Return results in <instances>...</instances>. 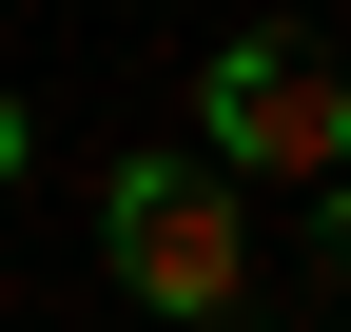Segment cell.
<instances>
[{"label":"cell","mask_w":351,"mask_h":332,"mask_svg":"<svg viewBox=\"0 0 351 332\" xmlns=\"http://www.w3.org/2000/svg\"><path fill=\"white\" fill-rule=\"evenodd\" d=\"M0 195H20V98H0Z\"/></svg>","instance_id":"3"},{"label":"cell","mask_w":351,"mask_h":332,"mask_svg":"<svg viewBox=\"0 0 351 332\" xmlns=\"http://www.w3.org/2000/svg\"><path fill=\"white\" fill-rule=\"evenodd\" d=\"M98 235H117V274H137L156 313H234L254 294V215H234V176H195V156H137V176L98 195Z\"/></svg>","instance_id":"1"},{"label":"cell","mask_w":351,"mask_h":332,"mask_svg":"<svg viewBox=\"0 0 351 332\" xmlns=\"http://www.w3.org/2000/svg\"><path fill=\"white\" fill-rule=\"evenodd\" d=\"M195 117H215V156H195V176H293V195H332V156H351V117H332V59H313V39H234V59L195 78Z\"/></svg>","instance_id":"2"}]
</instances>
